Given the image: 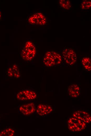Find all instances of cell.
<instances>
[{"mask_svg": "<svg viewBox=\"0 0 91 136\" xmlns=\"http://www.w3.org/2000/svg\"><path fill=\"white\" fill-rule=\"evenodd\" d=\"M62 58L58 53L53 51H48L45 54L43 59V63L45 66L52 67L61 63Z\"/></svg>", "mask_w": 91, "mask_h": 136, "instance_id": "6da1fadb", "label": "cell"}, {"mask_svg": "<svg viewBox=\"0 0 91 136\" xmlns=\"http://www.w3.org/2000/svg\"><path fill=\"white\" fill-rule=\"evenodd\" d=\"M36 51V48L33 43L28 41L25 42L21 50V58L25 61H31L35 57Z\"/></svg>", "mask_w": 91, "mask_h": 136, "instance_id": "7a4b0ae2", "label": "cell"}, {"mask_svg": "<svg viewBox=\"0 0 91 136\" xmlns=\"http://www.w3.org/2000/svg\"><path fill=\"white\" fill-rule=\"evenodd\" d=\"M68 129L73 132H78L85 130L87 124L83 121L73 116L70 117L67 121Z\"/></svg>", "mask_w": 91, "mask_h": 136, "instance_id": "3957f363", "label": "cell"}, {"mask_svg": "<svg viewBox=\"0 0 91 136\" xmlns=\"http://www.w3.org/2000/svg\"><path fill=\"white\" fill-rule=\"evenodd\" d=\"M16 96L18 100L25 101L35 100L37 97V94L33 90L26 89L18 92Z\"/></svg>", "mask_w": 91, "mask_h": 136, "instance_id": "277c9868", "label": "cell"}, {"mask_svg": "<svg viewBox=\"0 0 91 136\" xmlns=\"http://www.w3.org/2000/svg\"><path fill=\"white\" fill-rule=\"evenodd\" d=\"M63 59L67 64L72 65L76 62L77 57L75 51L70 48H65L62 52Z\"/></svg>", "mask_w": 91, "mask_h": 136, "instance_id": "5b68a950", "label": "cell"}, {"mask_svg": "<svg viewBox=\"0 0 91 136\" xmlns=\"http://www.w3.org/2000/svg\"><path fill=\"white\" fill-rule=\"evenodd\" d=\"M29 23L33 25H43L47 22V19L41 13L36 12L30 16L28 19Z\"/></svg>", "mask_w": 91, "mask_h": 136, "instance_id": "8992f818", "label": "cell"}, {"mask_svg": "<svg viewBox=\"0 0 91 136\" xmlns=\"http://www.w3.org/2000/svg\"><path fill=\"white\" fill-rule=\"evenodd\" d=\"M72 116L77 118L88 124L91 121V115L87 111L83 110H77L72 114Z\"/></svg>", "mask_w": 91, "mask_h": 136, "instance_id": "52a82bcc", "label": "cell"}, {"mask_svg": "<svg viewBox=\"0 0 91 136\" xmlns=\"http://www.w3.org/2000/svg\"><path fill=\"white\" fill-rule=\"evenodd\" d=\"M36 108L34 103L31 102L20 105L19 110L24 115H29L33 114L36 111Z\"/></svg>", "mask_w": 91, "mask_h": 136, "instance_id": "ba28073f", "label": "cell"}, {"mask_svg": "<svg viewBox=\"0 0 91 136\" xmlns=\"http://www.w3.org/2000/svg\"><path fill=\"white\" fill-rule=\"evenodd\" d=\"M53 109L50 105L47 104L41 103L37 106L36 111L37 114L41 116H44L52 113Z\"/></svg>", "mask_w": 91, "mask_h": 136, "instance_id": "9c48e42d", "label": "cell"}, {"mask_svg": "<svg viewBox=\"0 0 91 136\" xmlns=\"http://www.w3.org/2000/svg\"><path fill=\"white\" fill-rule=\"evenodd\" d=\"M68 95L71 97L76 98L80 94V88L79 87L75 84H72L68 87L67 90Z\"/></svg>", "mask_w": 91, "mask_h": 136, "instance_id": "30bf717a", "label": "cell"}, {"mask_svg": "<svg viewBox=\"0 0 91 136\" xmlns=\"http://www.w3.org/2000/svg\"><path fill=\"white\" fill-rule=\"evenodd\" d=\"M14 78H19L21 76V72L19 66L17 63L14 64L12 66Z\"/></svg>", "mask_w": 91, "mask_h": 136, "instance_id": "8fae6325", "label": "cell"}, {"mask_svg": "<svg viewBox=\"0 0 91 136\" xmlns=\"http://www.w3.org/2000/svg\"><path fill=\"white\" fill-rule=\"evenodd\" d=\"M82 64L86 70L90 71L91 70V60L88 57L83 58L81 60Z\"/></svg>", "mask_w": 91, "mask_h": 136, "instance_id": "7c38bea8", "label": "cell"}, {"mask_svg": "<svg viewBox=\"0 0 91 136\" xmlns=\"http://www.w3.org/2000/svg\"><path fill=\"white\" fill-rule=\"evenodd\" d=\"M15 133V131L12 128L8 127L0 132V136H13Z\"/></svg>", "mask_w": 91, "mask_h": 136, "instance_id": "4fadbf2b", "label": "cell"}, {"mask_svg": "<svg viewBox=\"0 0 91 136\" xmlns=\"http://www.w3.org/2000/svg\"><path fill=\"white\" fill-rule=\"evenodd\" d=\"M59 2L60 6L65 9L69 10L71 8V3L69 0H60Z\"/></svg>", "mask_w": 91, "mask_h": 136, "instance_id": "5bb4252c", "label": "cell"}, {"mask_svg": "<svg viewBox=\"0 0 91 136\" xmlns=\"http://www.w3.org/2000/svg\"><path fill=\"white\" fill-rule=\"evenodd\" d=\"M91 2L90 0L83 1L81 4V8L83 9L86 10L89 9L91 8Z\"/></svg>", "mask_w": 91, "mask_h": 136, "instance_id": "9a60e30c", "label": "cell"}, {"mask_svg": "<svg viewBox=\"0 0 91 136\" xmlns=\"http://www.w3.org/2000/svg\"><path fill=\"white\" fill-rule=\"evenodd\" d=\"M7 75L9 78H14V76L12 66H9L7 71Z\"/></svg>", "mask_w": 91, "mask_h": 136, "instance_id": "2e32d148", "label": "cell"}, {"mask_svg": "<svg viewBox=\"0 0 91 136\" xmlns=\"http://www.w3.org/2000/svg\"><path fill=\"white\" fill-rule=\"evenodd\" d=\"M2 17L1 12V10H0V20H1Z\"/></svg>", "mask_w": 91, "mask_h": 136, "instance_id": "e0dca14e", "label": "cell"}]
</instances>
